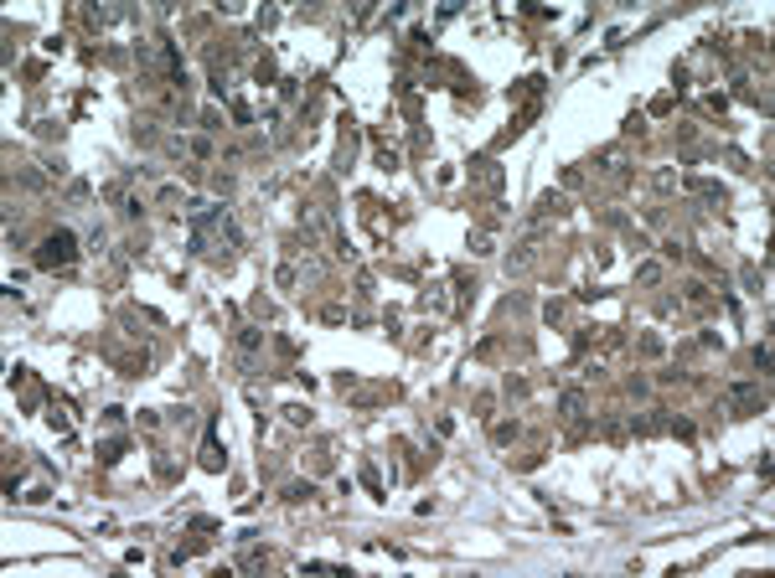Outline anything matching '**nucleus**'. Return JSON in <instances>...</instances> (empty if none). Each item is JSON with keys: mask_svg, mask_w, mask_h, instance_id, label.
<instances>
[{"mask_svg": "<svg viewBox=\"0 0 775 578\" xmlns=\"http://www.w3.org/2000/svg\"><path fill=\"white\" fill-rule=\"evenodd\" d=\"M73 258H78V238H73L68 228H57V232H52V238L42 243L36 264H42V269H62V264H73Z\"/></svg>", "mask_w": 775, "mask_h": 578, "instance_id": "obj_1", "label": "nucleus"}, {"mask_svg": "<svg viewBox=\"0 0 775 578\" xmlns=\"http://www.w3.org/2000/svg\"><path fill=\"white\" fill-rule=\"evenodd\" d=\"M202 465H207V470H222V454H217V429H207V444H202Z\"/></svg>", "mask_w": 775, "mask_h": 578, "instance_id": "obj_2", "label": "nucleus"}, {"mask_svg": "<svg viewBox=\"0 0 775 578\" xmlns=\"http://www.w3.org/2000/svg\"><path fill=\"white\" fill-rule=\"evenodd\" d=\"M579 408H584V398H579V392H569V398H563V413L579 418Z\"/></svg>", "mask_w": 775, "mask_h": 578, "instance_id": "obj_3", "label": "nucleus"}]
</instances>
